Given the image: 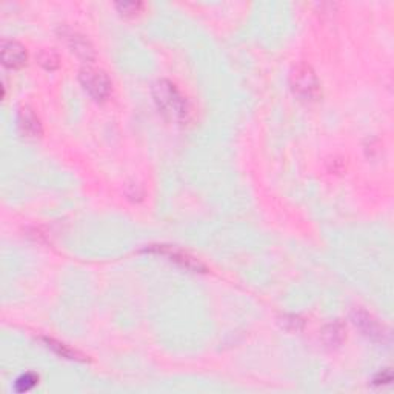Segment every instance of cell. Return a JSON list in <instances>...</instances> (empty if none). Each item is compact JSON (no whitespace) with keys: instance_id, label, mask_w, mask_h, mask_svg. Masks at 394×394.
<instances>
[{"instance_id":"obj_14","label":"cell","mask_w":394,"mask_h":394,"mask_svg":"<svg viewBox=\"0 0 394 394\" xmlns=\"http://www.w3.org/2000/svg\"><path fill=\"white\" fill-rule=\"evenodd\" d=\"M281 325H282V328H285L290 333H299L302 328H304V321H302L300 317L296 314H285V316H282Z\"/></svg>"},{"instance_id":"obj_5","label":"cell","mask_w":394,"mask_h":394,"mask_svg":"<svg viewBox=\"0 0 394 394\" xmlns=\"http://www.w3.org/2000/svg\"><path fill=\"white\" fill-rule=\"evenodd\" d=\"M147 253H157V254H164L170 259L171 262L178 264L179 266L185 268V270L190 271H196V273H205V265L202 262H199L196 257L190 256L188 253H183L180 250H176L173 247L168 245H151L148 248H145Z\"/></svg>"},{"instance_id":"obj_12","label":"cell","mask_w":394,"mask_h":394,"mask_svg":"<svg viewBox=\"0 0 394 394\" xmlns=\"http://www.w3.org/2000/svg\"><path fill=\"white\" fill-rule=\"evenodd\" d=\"M39 382V377L35 373H27V374H22L18 381H16L14 385V390L18 393H25V391H30L31 388L36 387V383Z\"/></svg>"},{"instance_id":"obj_10","label":"cell","mask_w":394,"mask_h":394,"mask_svg":"<svg viewBox=\"0 0 394 394\" xmlns=\"http://www.w3.org/2000/svg\"><path fill=\"white\" fill-rule=\"evenodd\" d=\"M42 342H44L49 350H53L57 356L65 357V359H71V360H85L80 353H78V351L70 348V347H66L65 343H61V342H57L54 339H48V338H44V339H42Z\"/></svg>"},{"instance_id":"obj_4","label":"cell","mask_w":394,"mask_h":394,"mask_svg":"<svg viewBox=\"0 0 394 394\" xmlns=\"http://www.w3.org/2000/svg\"><path fill=\"white\" fill-rule=\"evenodd\" d=\"M351 321H353V324L368 339L382 343L388 340V331L385 330V326L377 322L371 314L364 312V309H353V312H351Z\"/></svg>"},{"instance_id":"obj_2","label":"cell","mask_w":394,"mask_h":394,"mask_svg":"<svg viewBox=\"0 0 394 394\" xmlns=\"http://www.w3.org/2000/svg\"><path fill=\"white\" fill-rule=\"evenodd\" d=\"M290 85L293 93L299 99L307 100V102H313V100H317L322 94L321 82L317 79V74L307 63H299L293 68L290 74Z\"/></svg>"},{"instance_id":"obj_11","label":"cell","mask_w":394,"mask_h":394,"mask_svg":"<svg viewBox=\"0 0 394 394\" xmlns=\"http://www.w3.org/2000/svg\"><path fill=\"white\" fill-rule=\"evenodd\" d=\"M37 62L42 68L47 71H54L59 68V65H61L59 56L56 51H53V49H42V51H39Z\"/></svg>"},{"instance_id":"obj_15","label":"cell","mask_w":394,"mask_h":394,"mask_svg":"<svg viewBox=\"0 0 394 394\" xmlns=\"http://www.w3.org/2000/svg\"><path fill=\"white\" fill-rule=\"evenodd\" d=\"M393 381V374H391V371L390 370H383V371H381L379 374H377L376 377H374V383L376 385H381V383H390Z\"/></svg>"},{"instance_id":"obj_3","label":"cell","mask_w":394,"mask_h":394,"mask_svg":"<svg viewBox=\"0 0 394 394\" xmlns=\"http://www.w3.org/2000/svg\"><path fill=\"white\" fill-rule=\"evenodd\" d=\"M79 82L83 90L93 97L96 102H105L111 96L113 85L108 74L102 70L93 68V66H85L79 73Z\"/></svg>"},{"instance_id":"obj_7","label":"cell","mask_w":394,"mask_h":394,"mask_svg":"<svg viewBox=\"0 0 394 394\" xmlns=\"http://www.w3.org/2000/svg\"><path fill=\"white\" fill-rule=\"evenodd\" d=\"M0 54H2V63L5 68L10 70H19L27 63V49L22 44L16 40H2V47H0Z\"/></svg>"},{"instance_id":"obj_9","label":"cell","mask_w":394,"mask_h":394,"mask_svg":"<svg viewBox=\"0 0 394 394\" xmlns=\"http://www.w3.org/2000/svg\"><path fill=\"white\" fill-rule=\"evenodd\" d=\"M322 340L326 347L336 348L342 345V342L345 340V328L340 322H333L328 324L322 330Z\"/></svg>"},{"instance_id":"obj_6","label":"cell","mask_w":394,"mask_h":394,"mask_svg":"<svg viewBox=\"0 0 394 394\" xmlns=\"http://www.w3.org/2000/svg\"><path fill=\"white\" fill-rule=\"evenodd\" d=\"M59 35H61V39L66 42V45H68L71 51L79 59H82L83 62L94 61V48L85 36H82L80 32L71 28H59Z\"/></svg>"},{"instance_id":"obj_8","label":"cell","mask_w":394,"mask_h":394,"mask_svg":"<svg viewBox=\"0 0 394 394\" xmlns=\"http://www.w3.org/2000/svg\"><path fill=\"white\" fill-rule=\"evenodd\" d=\"M18 127L23 137L27 139H39L42 136V123L36 113L30 106H22L18 114Z\"/></svg>"},{"instance_id":"obj_1","label":"cell","mask_w":394,"mask_h":394,"mask_svg":"<svg viewBox=\"0 0 394 394\" xmlns=\"http://www.w3.org/2000/svg\"><path fill=\"white\" fill-rule=\"evenodd\" d=\"M153 97L161 113L173 122L187 123L191 119V105L180 90L170 80H157L153 85Z\"/></svg>"},{"instance_id":"obj_13","label":"cell","mask_w":394,"mask_h":394,"mask_svg":"<svg viewBox=\"0 0 394 394\" xmlns=\"http://www.w3.org/2000/svg\"><path fill=\"white\" fill-rule=\"evenodd\" d=\"M116 10L119 11L125 18H134L144 10V4L142 2H117Z\"/></svg>"}]
</instances>
